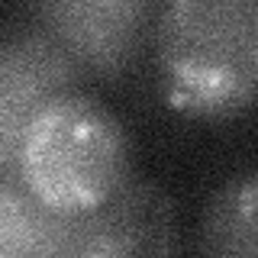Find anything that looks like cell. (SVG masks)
I'll use <instances>...</instances> for the list:
<instances>
[{
	"label": "cell",
	"instance_id": "6da1fadb",
	"mask_svg": "<svg viewBox=\"0 0 258 258\" xmlns=\"http://www.w3.org/2000/svg\"><path fill=\"white\" fill-rule=\"evenodd\" d=\"M152 45L171 110L194 119H236L252 107L258 0H165Z\"/></svg>",
	"mask_w": 258,
	"mask_h": 258
},
{
	"label": "cell",
	"instance_id": "7a4b0ae2",
	"mask_svg": "<svg viewBox=\"0 0 258 258\" xmlns=\"http://www.w3.org/2000/svg\"><path fill=\"white\" fill-rule=\"evenodd\" d=\"M16 177L55 213L103 207L129 177L126 129L84 91L58 97L23 133Z\"/></svg>",
	"mask_w": 258,
	"mask_h": 258
},
{
	"label": "cell",
	"instance_id": "3957f363",
	"mask_svg": "<svg viewBox=\"0 0 258 258\" xmlns=\"http://www.w3.org/2000/svg\"><path fill=\"white\" fill-rule=\"evenodd\" d=\"M32 23L84 68L87 78L119 81L152 42L155 0H32Z\"/></svg>",
	"mask_w": 258,
	"mask_h": 258
},
{
	"label": "cell",
	"instance_id": "277c9868",
	"mask_svg": "<svg viewBox=\"0 0 258 258\" xmlns=\"http://www.w3.org/2000/svg\"><path fill=\"white\" fill-rule=\"evenodd\" d=\"M87 81L84 68L36 23L0 29V145L10 174L29 123L52 100L81 94Z\"/></svg>",
	"mask_w": 258,
	"mask_h": 258
},
{
	"label": "cell",
	"instance_id": "5b68a950",
	"mask_svg": "<svg viewBox=\"0 0 258 258\" xmlns=\"http://www.w3.org/2000/svg\"><path fill=\"white\" fill-rule=\"evenodd\" d=\"M100 210L123 255H171L177 248L174 204L158 184L129 174Z\"/></svg>",
	"mask_w": 258,
	"mask_h": 258
},
{
	"label": "cell",
	"instance_id": "8992f818",
	"mask_svg": "<svg viewBox=\"0 0 258 258\" xmlns=\"http://www.w3.org/2000/svg\"><path fill=\"white\" fill-rule=\"evenodd\" d=\"M255 200H258L255 174L226 181L204 210L197 232L200 252L216 258H255L258 255Z\"/></svg>",
	"mask_w": 258,
	"mask_h": 258
},
{
	"label": "cell",
	"instance_id": "52a82bcc",
	"mask_svg": "<svg viewBox=\"0 0 258 258\" xmlns=\"http://www.w3.org/2000/svg\"><path fill=\"white\" fill-rule=\"evenodd\" d=\"M39 204L16 174L0 171V258H32Z\"/></svg>",
	"mask_w": 258,
	"mask_h": 258
},
{
	"label": "cell",
	"instance_id": "ba28073f",
	"mask_svg": "<svg viewBox=\"0 0 258 258\" xmlns=\"http://www.w3.org/2000/svg\"><path fill=\"white\" fill-rule=\"evenodd\" d=\"M0 171H7V158H4V145H0ZM10 174V171H7Z\"/></svg>",
	"mask_w": 258,
	"mask_h": 258
}]
</instances>
